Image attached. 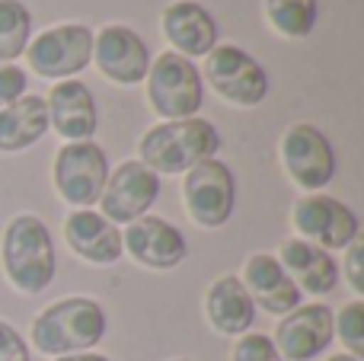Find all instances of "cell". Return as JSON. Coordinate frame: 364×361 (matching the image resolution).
Segmentation results:
<instances>
[{
	"label": "cell",
	"instance_id": "20",
	"mask_svg": "<svg viewBox=\"0 0 364 361\" xmlns=\"http://www.w3.org/2000/svg\"><path fill=\"white\" fill-rule=\"evenodd\" d=\"M205 313L220 336H243L256 320V304L237 275H220L205 294Z\"/></svg>",
	"mask_w": 364,
	"mask_h": 361
},
{
	"label": "cell",
	"instance_id": "25",
	"mask_svg": "<svg viewBox=\"0 0 364 361\" xmlns=\"http://www.w3.org/2000/svg\"><path fill=\"white\" fill-rule=\"evenodd\" d=\"M230 361H282V355L265 333H243L233 345Z\"/></svg>",
	"mask_w": 364,
	"mask_h": 361
},
{
	"label": "cell",
	"instance_id": "26",
	"mask_svg": "<svg viewBox=\"0 0 364 361\" xmlns=\"http://www.w3.org/2000/svg\"><path fill=\"white\" fill-rule=\"evenodd\" d=\"M26 87H29V74L13 61H0V109L26 96Z\"/></svg>",
	"mask_w": 364,
	"mask_h": 361
},
{
	"label": "cell",
	"instance_id": "4",
	"mask_svg": "<svg viewBox=\"0 0 364 361\" xmlns=\"http://www.w3.org/2000/svg\"><path fill=\"white\" fill-rule=\"evenodd\" d=\"M147 102L151 109L166 122L192 119L205 102V87L201 74L188 58L176 51H160L157 61H151L147 70Z\"/></svg>",
	"mask_w": 364,
	"mask_h": 361
},
{
	"label": "cell",
	"instance_id": "9",
	"mask_svg": "<svg viewBox=\"0 0 364 361\" xmlns=\"http://www.w3.org/2000/svg\"><path fill=\"white\" fill-rule=\"evenodd\" d=\"M291 224L301 234V240L314 243L320 249H346L352 240H358V215L348 208L346 202L323 192H310V195L297 198L294 211H291Z\"/></svg>",
	"mask_w": 364,
	"mask_h": 361
},
{
	"label": "cell",
	"instance_id": "27",
	"mask_svg": "<svg viewBox=\"0 0 364 361\" xmlns=\"http://www.w3.org/2000/svg\"><path fill=\"white\" fill-rule=\"evenodd\" d=\"M0 361H32L29 343L6 320H0Z\"/></svg>",
	"mask_w": 364,
	"mask_h": 361
},
{
	"label": "cell",
	"instance_id": "30",
	"mask_svg": "<svg viewBox=\"0 0 364 361\" xmlns=\"http://www.w3.org/2000/svg\"><path fill=\"white\" fill-rule=\"evenodd\" d=\"M326 361H361V358H352V355L346 352V355H333V358H326Z\"/></svg>",
	"mask_w": 364,
	"mask_h": 361
},
{
	"label": "cell",
	"instance_id": "17",
	"mask_svg": "<svg viewBox=\"0 0 364 361\" xmlns=\"http://www.w3.org/2000/svg\"><path fill=\"white\" fill-rule=\"evenodd\" d=\"M240 281H243V288L250 291L252 304L262 307L265 313L284 317V313H291L294 307H301V291H297V285L282 269L278 256H269V253L250 256Z\"/></svg>",
	"mask_w": 364,
	"mask_h": 361
},
{
	"label": "cell",
	"instance_id": "28",
	"mask_svg": "<svg viewBox=\"0 0 364 361\" xmlns=\"http://www.w3.org/2000/svg\"><path fill=\"white\" fill-rule=\"evenodd\" d=\"M346 249H348V253H346V279H348V285H352L355 294H364V269H361V262H364V240L358 237V240H352Z\"/></svg>",
	"mask_w": 364,
	"mask_h": 361
},
{
	"label": "cell",
	"instance_id": "14",
	"mask_svg": "<svg viewBox=\"0 0 364 361\" xmlns=\"http://www.w3.org/2000/svg\"><path fill=\"white\" fill-rule=\"evenodd\" d=\"M122 247L132 253L134 262H141L144 269H160V272L182 266L188 256L186 234L176 224L154 215H144L128 224V230L122 234Z\"/></svg>",
	"mask_w": 364,
	"mask_h": 361
},
{
	"label": "cell",
	"instance_id": "2",
	"mask_svg": "<svg viewBox=\"0 0 364 361\" xmlns=\"http://www.w3.org/2000/svg\"><path fill=\"white\" fill-rule=\"evenodd\" d=\"M220 151V134L208 119H176V122H160L151 131H144L138 144L141 163L160 176H179L188 173L192 166L211 160Z\"/></svg>",
	"mask_w": 364,
	"mask_h": 361
},
{
	"label": "cell",
	"instance_id": "16",
	"mask_svg": "<svg viewBox=\"0 0 364 361\" xmlns=\"http://www.w3.org/2000/svg\"><path fill=\"white\" fill-rule=\"evenodd\" d=\"M64 240L80 259L93 262V266H112L125 253L122 230L93 208L70 211L68 221H64Z\"/></svg>",
	"mask_w": 364,
	"mask_h": 361
},
{
	"label": "cell",
	"instance_id": "19",
	"mask_svg": "<svg viewBox=\"0 0 364 361\" xmlns=\"http://www.w3.org/2000/svg\"><path fill=\"white\" fill-rule=\"evenodd\" d=\"M282 269L288 272V279L297 285V291H307L314 298L333 294L339 285V262L333 259V253L314 247L307 240H284L282 243V256H278Z\"/></svg>",
	"mask_w": 364,
	"mask_h": 361
},
{
	"label": "cell",
	"instance_id": "11",
	"mask_svg": "<svg viewBox=\"0 0 364 361\" xmlns=\"http://www.w3.org/2000/svg\"><path fill=\"white\" fill-rule=\"evenodd\" d=\"M160 198V176L154 170H147L141 160H125L119 163L106 179V189L100 195L102 211L100 215L106 221L132 224L138 217H144L154 208V202Z\"/></svg>",
	"mask_w": 364,
	"mask_h": 361
},
{
	"label": "cell",
	"instance_id": "6",
	"mask_svg": "<svg viewBox=\"0 0 364 361\" xmlns=\"http://www.w3.org/2000/svg\"><path fill=\"white\" fill-rule=\"evenodd\" d=\"M205 77L214 93L230 106L252 109L269 96L265 68L237 45H214L205 55Z\"/></svg>",
	"mask_w": 364,
	"mask_h": 361
},
{
	"label": "cell",
	"instance_id": "8",
	"mask_svg": "<svg viewBox=\"0 0 364 361\" xmlns=\"http://www.w3.org/2000/svg\"><path fill=\"white\" fill-rule=\"evenodd\" d=\"M32 74L45 80H74L93 61V32L80 23H64L38 32L26 48Z\"/></svg>",
	"mask_w": 364,
	"mask_h": 361
},
{
	"label": "cell",
	"instance_id": "21",
	"mask_svg": "<svg viewBox=\"0 0 364 361\" xmlns=\"http://www.w3.org/2000/svg\"><path fill=\"white\" fill-rule=\"evenodd\" d=\"M45 131H48V106L42 96L26 93L0 109V151L4 153H19L38 144Z\"/></svg>",
	"mask_w": 364,
	"mask_h": 361
},
{
	"label": "cell",
	"instance_id": "12",
	"mask_svg": "<svg viewBox=\"0 0 364 361\" xmlns=\"http://www.w3.org/2000/svg\"><path fill=\"white\" fill-rule=\"evenodd\" d=\"M93 64L119 87H134L151 70V48L132 26H102L93 32Z\"/></svg>",
	"mask_w": 364,
	"mask_h": 361
},
{
	"label": "cell",
	"instance_id": "23",
	"mask_svg": "<svg viewBox=\"0 0 364 361\" xmlns=\"http://www.w3.org/2000/svg\"><path fill=\"white\" fill-rule=\"evenodd\" d=\"M32 42V13L23 0H0V61H16Z\"/></svg>",
	"mask_w": 364,
	"mask_h": 361
},
{
	"label": "cell",
	"instance_id": "18",
	"mask_svg": "<svg viewBox=\"0 0 364 361\" xmlns=\"http://www.w3.org/2000/svg\"><path fill=\"white\" fill-rule=\"evenodd\" d=\"M160 26L182 58H205L218 45V23L198 0H173L160 16Z\"/></svg>",
	"mask_w": 364,
	"mask_h": 361
},
{
	"label": "cell",
	"instance_id": "24",
	"mask_svg": "<svg viewBox=\"0 0 364 361\" xmlns=\"http://www.w3.org/2000/svg\"><path fill=\"white\" fill-rule=\"evenodd\" d=\"M333 326H339V339L348 349L352 358H364V304L352 301L339 311V320H333Z\"/></svg>",
	"mask_w": 364,
	"mask_h": 361
},
{
	"label": "cell",
	"instance_id": "29",
	"mask_svg": "<svg viewBox=\"0 0 364 361\" xmlns=\"http://www.w3.org/2000/svg\"><path fill=\"white\" fill-rule=\"evenodd\" d=\"M55 361H112L109 355H100V352H80V355H61Z\"/></svg>",
	"mask_w": 364,
	"mask_h": 361
},
{
	"label": "cell",
	"instance_id": "1",
	"mask_svg": "<svg viewBox=\"0 0 364 361\" xmlns=\"http://www.w3.org/2000/svg\"><path fill=\"white\" fill-rule=\"evenodd\" d=\"M109 317L93 298H64L48 304L32 320V345L42 355H80L102 343Z\"/></svg>",
	"mask_w": 364,
	"mask_h": 361
},
{
	"label": "cell",
	"instance_id": "22",
	"mask_svg": "<svg viewBox=\"0 0 364 361\" xmlns=\"http://www.w3.org/2000/svg\"><path fill=\"white\" fill-rule=\"evenodd\" d=\"M265 19L282 38H307L320 19L316 0H265Z\"/></svg>",
	"mask_w": 364,
	"mask_h": 361
},
{
	"label": "cell",
	"instance_id": "15",
	"mask_svg": "<svg viewBox=\"0 0 364 361\" xmlns=\"http://www.w3.org/2000/svg\"><path fill=\"white\" fill-rule=\"evenodd\" d=\"M45 106H48V128L68 138V144L70 141H90L96 134L100 112H96V99L83 80H58Z\"/></svg>",
	"mask_w": 364,
	"mask_h": 361
},
{
	"label": "cell",
	"instance_id": "13",
	"mask_svg": "<svg viewBox=\"0 0 364 361\" xmlns=\"http://www.w3.org/2000/svg\"><path fill=\"white\" fill-rule=\"evenodd\" d=\"M333 320L336 313L326 304H301L284 313L272 339L282 361H314L316 355H323L336 336Z\"/></svg>",
	"mask_w": 364,
	"mask_h": 361
},
{
	"label": "cell",
	"instance_id": "7",
	"mask_svg": "<svg viewBox=\"0 0 364 361\" xmlns=\"http://www.w3.org/2000/svg\"><path fill=\"white\" fill-rule=\"evenodd\" d=\"M182 202L198 227H224L237 208V176L218 157L192 166L182 183Z\"/></svg>",
	"mask_w": 364,
	"mask_h": 361
},
{
	"label": "cell",
	"instance_id": "10",
	"mask_svg": "<svg viewBox=\"0 0 364 361\" xmlns=\"http://www.w3.org/2000/svg\"><path fill=\"white\" fill-rule=\"evenodd\" d=\"M282 163L284 173L301 189H307V195L316 189H326L339 166L329 138L310 122H297L282 134Z\"/></svg>",
	"mask_w": 364,
	"mask_h": 361
},
{
	"label": "cell",
	"instance_id": "31",
	"mask_svg": "<svg viewBox=\"0 0 364 361\" xmlns=\"http://www.w3.org/2000/svg\"><path fill=\"white\" fill-rule=\"evenodd\" d=\"M173 361H186V358H173Z\"/></svg>",
	"mask_w": 364,
	"mask_h": 361
},
{
	"label": "cell",
	"instance_id": "3",
	"mask_svg": "<svg viewBox=\"0 0 364 361\" xmlns=\"http://www.w3.org/2000/svg\"><path fill=\"white\" fill-rule=\"evenodd\" d=\"M0 259H4V272L16 291L42 294L58 272V253L48 224L38 215H16L4 230Z\"/></svg>",
	"mask_w": 364,
	"mask_h": 361
},
{
	"label": "cell",
	"instance_id": "5",
	"mask_svg": "<svg viewBox=\"0 0 364 361\" xmlns=\"http://www.w3.org/2000/svg\"><path fill=\"white\" fill-rule=\"evenodd\" d=\"M51 179H55L58 195L68 205H74V211L93 208L109 179L106 151L96 141H70L55 153Z\"/></svg>",
	"mask_w": 364,
	"mask_h": 361
}]
</instances>
